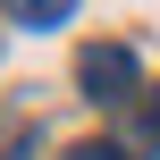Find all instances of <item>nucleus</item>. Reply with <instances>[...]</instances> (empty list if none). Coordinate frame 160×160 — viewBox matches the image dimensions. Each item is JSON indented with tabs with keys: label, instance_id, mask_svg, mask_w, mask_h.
I'll list each match as a JSON object with an SVG mask.
<instances>
[{
	"label": "nucleus",
	"instance_id": "f03ea898",
	"mask_svg": "<svg viewBox=\"0 0 160 160\" xmlns=\"http://www.w3.org/2000/svg\"><path fill=\"white\" fill-rule=\"evenodd\" d=\"M68 160H127L118 143H84V152H68Z\"/></svg>",
	"mask_w": 160,
	"mask_h": 160
},
{
	"label": "nucleus",
	"instance_id": "f257e3e1",
	"mask_svg": "<svg viewBox=\"0 0 160 160\" xmlns=\"http://www.w3.org/2000/svg\"><path fill=\"white\" fill-rule=\"evenodd\" d=\"M135 76H143V68H135L127 42H84V59H76V84H84L93 101H143Z\"/></svg>",
	"mask_w": 160,
	"mask_h": 160
}]
</instances>
